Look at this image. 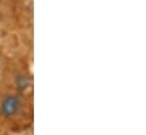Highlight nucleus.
Instances as JSON below:
<instances>
[{"label":"nucleus","mask_w":146,"mask_h":135,"mask_svg":"<svg viewBox=\"0 0 146 135\" xmlns=\"http://www.w3.org/2000/svg\"><path fill=\"white\" fill-rule=\"evenodd\" d=\"M21 106V100L17 96H6L1 101V112L5 117H13L16 115Z\"/></svg>","instance_id":"nucleus-1"}]
</instances>
